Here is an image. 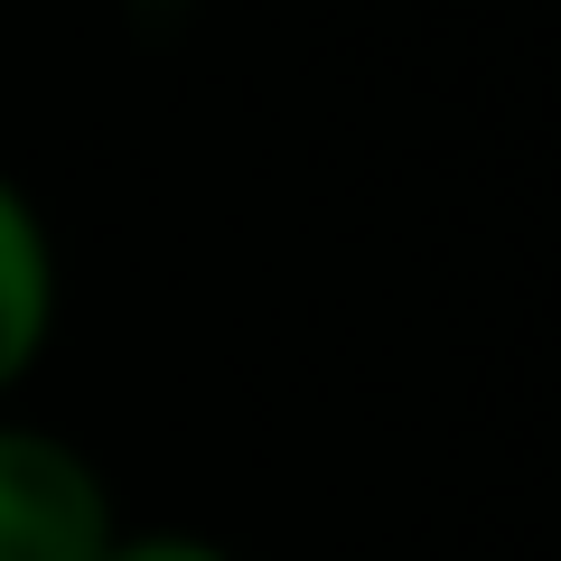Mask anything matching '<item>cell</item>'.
Returning <instances> with one entry per match:
<instances>
[{
    "instance_id": "6da1fadb",
    "label": "cell",
    "mask_w": 561,
    "mask_h": 561,
    "mask_svg": "<svg viewBox=\"0 0 561 561\" xmlns=\"http://www.w3.org/2000/svg\"><path fill=\"white\" fill-rule=\"evenodd\" d=\"M113 542V478L66 431L0 412V561H103Z\"/></svg>"
},
{
    "instance_id": "7a4b0ae2",
    "label": "cell",
    "mask_w": 561,
    "mask_h": 561,
    "mask_svg": "<svg viewBox=\"0 0 561 561\" xmlns=\"http://www.w3.org/2000/svg\"><path fill=\"white\" fill-rule=\"evenodd\" d=\"M57 234H47L38 197L0 169V402L38 375L47 337H57Z\"/></svg>"
},
{
    "instance_id": "3957f363",
    "label": "cell",
    "mask_w": 561,
    "mask_h": 561,
    "mask_svg": "<svg viewBox=\"0 0 561 561\" xmlns=\"http://www.w3.org/2000/svg\"><path fill=\"white\" fill-rule=\"evenodd\" d=\"M103 561H234V552L206 542V534H131V524H122V542Z\"/></svg>"
}]
</instances>
